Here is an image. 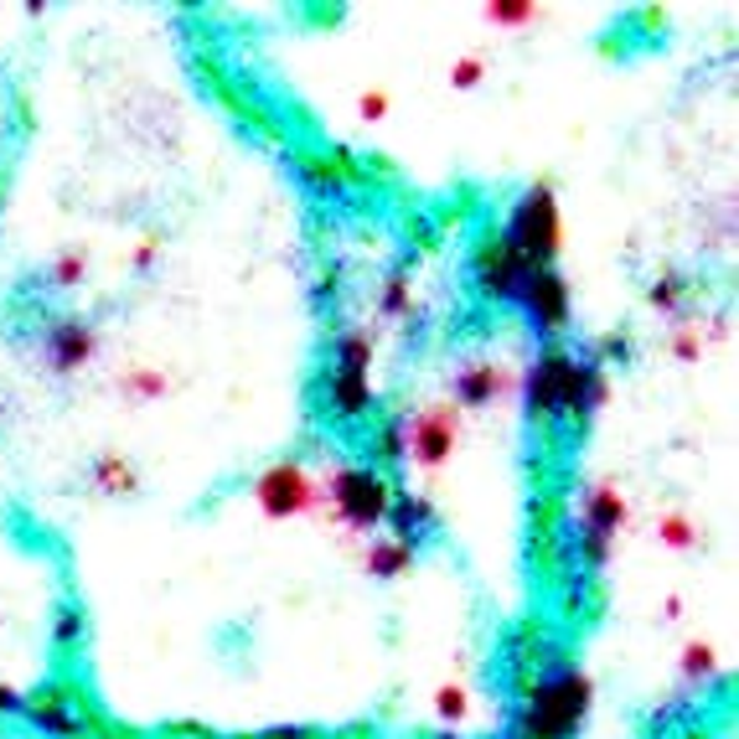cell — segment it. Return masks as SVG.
Segmentation results:
<instances>
[{
  "label": "cell",
  "mask_w": 739,
  "mask_h": 739,
  "mask_svg": "<svg viewBox=\"0 0 739 739\" xmlns=\"http://www.w3.org/2000/svg\"><path fill=\"white\" fill-rule=\"evenodd\" d=\"M605 399V372L589 357H574L564 347L537 352V362L522 378V403L537 430H585L589 414Z\"/></svg>",
  "instance_id": "obj_1"
},
{
  "label": "cell",
  "mask_w": 739,
  "mask_h": 739,
  "mask_svg": "<svg viewBox=\"0 0 739 739\" xmlns=\"http://www.w3.org/2000/svg\"><path fill=\"white\" fill-rule=\"evenodd\" d=\"M589 677L574 667L569 656H558L554 667H543L518 688V704H512V729L507 739H579L589 719Z\"/></svg>",
  "instance_id": "obj_2"
},
{
  "label": "cell",
  "mask_w": 739,
  "mask_h": 739,
  "mask_svg": "<svg viewBox=\"0 0 739 739\" xmlns=\"http://www.w3.org/2000/svg\"><path fill=\"white\" fill-rule=\"evenodd\" d=\"M320 409L336 424H368L372 420V341L357 326H341L332 336V352L320 368Z\"/></svg>",
  "instance_id": "obj_3"
},
{
  "label": "cell",
  "mask_w": 739,
  "mask_h": 739,
  "mask_svg": "<svg viewBox=\"0 0 739 739\" xmlns=\"http://www.w3.org/2000/svg\"><path fill=\"white\" fill-rule=\"evenodd\" d=\"M502 238L518 249V259L528 269H554L558 259V243H564V228H558V202L554 192L537 182L528 186L518 202H512V213H507V228Z\"/></svg>",
  "instance_id": "obj_4"
},
{
  "label": "cell",
  "mask_w": 739,
  "mask_h": 739,
  "mask_svg": "<svg viewBox=\"0 0 739 739\" xmlns=\"http://www.w3.org/2000/svg\"><path fill=\"white\" fill-rule=\"evenodd\" d=\"M21 719L32 724L42 739H94L104 729L94 719V708H88L84 688L67 683V677H52L42 688L21 693Z\"/></svg>",
  "instance_id": "obj_5"
},
{
  "label": "cell",
  "mask_w": 739,
  "mask_h": 739,
  "mask_svg": "<svg viewBox=\"0 0 739 739\" xmlns=\"http://www.w3.org/2000/svg\"><path fill=\"white\" fill-rule=\"evenodd\" d=\"M393 481H388L378 466H341L332 476V507L336 518L357 528V533H372L388 522V507H393Z\"/></svg>",
  "instance_id": "obj_6"
},
{
  "label": "cell",
  "mask_w": 739,
  "mask_h": 739,
  "mask_svg": "<svg viewBox=\"0 0 739 739\" xmlns=\"http://www.w3.org/2000/svg\"><path fill=\"white\" fill-rule=\"evenodd\" d=\"M626 522V497L616 487H589L585 491V507H579V522L569 533V548H574V564L585 574L605 569V558L616 548V533Z\"/></svg>",
  "instance_id": "obj_7"
},
{
  "label": "cell",
  "mask_w": 739,
  "mask_h": 739,
  "mask_svg": "<svg viewBox=\"0 0 739 739\" xmlns=\"http://www.w3.org/2000/svg\"><path fill=\"white\" fill-rule=\"evenodd\" d=\"M522 274H528V264H522L518 249L502 238V228H487V233L476 238V249H470V290H476V301L512 305Z\"/></svg>",
  "instance_id": "obj_8"
},
{
  "label": "cell",
  "mask_w": 739,
  "mask_h": 739,
  "mask_svg": "<svg viewBox=\"0 0 739 739\" xmlns=\"http://www.w3.org/2000/svg\"><path fill=\"white\" fill-rule=\"evenodd\" d=\"M99 352V326L84 316H42V332H36V357L47 362L52 378H73V372H84Z\"/></svg>",
  "instance_id": "obj_9"
},
{
  "label": "cell",
  "mask_w": 739,
  "mask_h": 739,
  "mask_svg": "<svg viewBox=\"0 0 739 739\" xmlns=\"http://www.w3.org/2000/svg\"><path fill=\"white\" fill-rule=\"evenodd\" d=\"M512 305H518L522 316L533 320L548 341H558V336L574 326V301H569V285H564L558 269H528Z\"/></svg>",
  "instance_id": "obj_10"
},
{
  "label": "cell",
  "mask_w": 739,
  "mask_h": 739,
  "mask_svg": "<svg viewBox=\"0 0 739 739\" xmlns=\"http://www.w3.org/2000/svg\"><path fill=\"white\" fill-rule=\"evenodd\" d=\"M253 502L264 507L269 518H301L316 507V481L301 460H274V466L259 470L253 481Z\"/></svg>",
  "instance_id": "obj_11"
},
{
  "label": "cell",
  "mask_w": 739,
  "mask_h": 739,
  "mask_svg": "<svg viewBox=\"0 0 739 739\" xmlns=\"http://www.w3.org/2000/svg\"><path fill=\"white\" fill-rule=\"evenodd\" d=\"M290 166H295V176H301L305 192L320 197V202L352 197L357 186L368 182L362 166H357L347 151H295V155H290Z\"/></svg>",
  "instance_id": "obj_12"
},
{
  "label": "cell",
  "mask_w": 739,
  "mask_h": 739,
  "mask_svg": "<svg viewBox=\"0 0 739 739\" xmlns=\"http://www.w3.org/2000/svg\"><path fill=\"white\" fill-rule=\"evenodd\" d=\"M460 439V420H455V403H435L414 420H403V450L414 455L420 466H445L455 455Z\"/></svg>",
  "instance_id": "obj_13"
},
{
  "label": "cell",
  "mask_w": 739,
  "mask_h": 739,
  "mask_svg": "<svg viewBox=\"0 0 739 739\" xmlns=\"http://www.w3.org/2000/svg\"><path fill=\"white\" fill-rule=\"evenodd\" d=\"M558 646H554V637H548V626H537V621H522L512 637H507V646H502V672H507V688L518 693V688H528L537 672L543 667H554L558 662Z\"/></svg>",
  "instance_id": "obj_14"
},
{
  "label": "cell",
  "mask_w": 739,
  "mask_h": 739,
  "mask_svg": "<svg viewBox=\"0 0 739 739\" xmlns=\"http://www.w3.org/2000/svg\"><path fill=\"white\" fill-rule=\"evenodd\" d=\"M388 522H393V537H399L403 548H424V543L439 533L435 507L424 502V497H414V491H399V497H393Z\"/></svg>",
  "instance_id": "obj_15"
},
{
  "label": "cell",
  "mask_w": 739,
  "mask_h": 739,
  "mask_svg": "<svg viewBox=\"0 0 739 739\" xmlns=\"http://www.w3.org/2000/svg\"><path fill=\"white\" fill-rule=\"evenodd\" d=\"M497 393H502V368L497 362H466L455 372V399L466 409H487Z\"/></svg>",
  "instance_id": "obj_16"
},
{
  "label": "cell",
  "mask_w": 739,
  "mask_h": 739,
  "mask_svg": "<svg viewBox=\"0 0 739 739\" xmlns=\"http://www.w3.org/2000/svg\"><path fill=\"white\" fill-rule=\"evenodd\" d=\"M88 481L104 491V497H134L140 491V476H134V466L124 460V455H99L94 466H88Z\"/></svg>",
  "instance_id": "obj_17"
},
{
  "label": "cell",
  "mask_w": 739,
  "mask_h": 739,
  "mask_svg": "<svg viewBox=\"0 0 739 739\" xmlns=\"http://www.w3.org/2000/svg\"><path fill=\"white\" fill-rule=\"evenodd\" d=\"M84 641H88V616H84V605L63 600V605H57V616H52V646H57L63 656H73V652H84Z\"/></svg>",
  "instance_id": "obj_18"
},
{
  "label": "cell",
  "mask_w": 739,
  "mask_h": 739,
  "mask_svg": "<svg viewBox=\"0 0 739 739\" xmlns=\"http://www.w3.org/2000/svg\"><path fill=\"white\" fill-rule=\"evenodd\" d=\"M414 569V548H403L399 537H372L368 548V574L378 579H399V574Z\"/></svg>",
  "instance_id": "obj_19"
},
{
  "label": "cell",
  "mask_w": 739,
  "mask_h": 739,
  "mask_svg": "<svg viewBox=\"0 0 739 739\" xmlns=\"http://www.w3.org/2000/svg\"><path fill=\"white\" fill-rule=\"evenodd\" d=\"M84 274H88V253L84 249H67V253H57V259H52L47 285H42V290H52V295H67V290L84 285Z\"/></svg>",
  "instance_id": "obj_20"
},
{
  "label": "cell",
  "mask_w": 739,
  "mask_h": 739,
  "mask_svg": "<svg viewBox=\"0 0 739 739\" xmlns=\"http://www.w3.org/2000/svg\"><path fill=\"white\" fill-rule=\"evenodd\" d=\"M372 460H378V470L409 460V450H403V420H399V414L378 424V435H372Z\"/></svg>",
  "instance_id": "obj_21"
},
{
  "label": "cell",
  "mask_w": 739,
  "mask_h": 739,
  "mask_svg": "<svg viewBox=\"0 0 739 739\" xmlns=\"http://www.w3.org/2000/svg\"><path fill=\"white\" fill-rule=\"evenodd\" d=\"M631 357H637V341L626 332H610L595 341V357H589V362H595V368H631Z\"/></svg>",
  "instance_id": "obj_22"
},
{
  "label": "cell",
  "mask_w": 739,
  "mask_h": 739,
  "mask_svg": "<svg viewBox=\"0 0 739 739\" xmlns=\"http://www.w3.org/2000/svg\"><path fill=\"white\" fill-rule=\"evenodd\" d=\"M693 285L683 280V274H656V285H652V305L656 311H667V316H677L683 305H688Z\"/></svg>",
  "instance_id": "obj_23"
},
{
  "label": "cell",
  "mask_w": 739,
  "mask_h": 739,
  "mask_svg": "<svg viewBox=\"0 0 739 739\" xmlns=\"http://www.w3.org/2000/svg\"><path fill=\"white\" fill-rule=\"evenodd\" d=\"M383 311L388 316H409L414 311V301H409V269H393L383 280Z\"/></svg>",
  "instance_id": "obj_24"
},
{
  "label": "cell",
  "mask_w": 739,
  "mask_h": 739,
  "mask_svg": "<svg viewBox=\"0 0 739 739\" xmlns=\"http://www.w3.org/2000/svg\"><path fill=\"white\" fill-rule=\"evenodd\" d=\"M119 388L134 393V399H155V393H166V378H161V372H124Z\"/></svg>",
  "instance_id": "obj_25"
},
{
  "label": "cell",
  "mask_w": 739,
  "mask_h": 739,
  "mask_svg": "<svg viewBox=\"0 0 739 739\" xmlns=\"http://www.w3.org/2000/svg\"><path fill=\"white\" fill-rule=\"evenodd\" d=\"M537 6H487V21H497V26H522V21H533Z\"/></svg>",
  "instance_id": "obj_26"
},
{
  "label": "cell",
  "mask_w": 739,
  "mask_h": 739,
  "mask_svg": "<svg viewBox=\"0 0 739 739\" xmlns=\"http://www.w3.org/2000/svg\"><path fill=\"white\" fill-rule=\"evenodd\" d=\"M450 84L455 88H476V84H481V57H460V63L450 67Z\"/></svg>",
  "instance_id": "obj_27"
},
{
  "label": "cell",
  "mask_w": 739,
  "mask_h": 739,
  "mask_svg": "<svg viewBox=\"0 0 739 739\" xmlns=\"http://www.w3.org/2000/svg\"><path fill=\"white\" fill-rule=\"evenodd\" d=\"M662 543H672V548H688V543H693L688 518H662Z\"/></svg>",
  "instance_id": "obj_28"
},
{
  "label": "cell",
  "mask_w": 739,
  "mask_h": 739,
  "mask_svg": "<svg viewBox=\"0 0 739 739\" xmlns=\"http://www.w3.org/2000/svg\"><path fill=\"white\" fill-rule=\"evenodd\" d=\"M439 714H445V719H460V714H466V693H460V688H439Z\"/></svg>",
  "instance_id": "obj_29"
},
{
  "label": "cell",
  "mask_w": 739,
  "mask_h": 739,
  "mask_svg": "<svg viewBox=\"0 0 739 739\" xmlns=\"http://www.w3.org/2000/svg\"><path fill=\"white\" fill-rule=\"evenodd\" d=\"M683 667H688V677H708V672H714V652H708V646H693Z\"/></svg>",
  "instance_id": "obj_30"
},
{
  "label": "cell",
  "mask_w": 739,
  "mask_h": 739,
  "mask_svg": "<svg viewBox=\"0 0 739 739\" xmlns=\"http://www.w3.org/2000/svg\"><path fill=\"white\" fill-rule=\"evenodd\" d=\"M388 115V94H362V119H383Z\"/></svg>",
  "instance_id": "obj_31"
},
{
  "label": "cell",
  "mask_w": 739,
  "mask_h": 739,
  "mask_svg": "<svg viewBox=\"0 0 739 739\" xmlns=\"http://www.w3.org/2000/svg\"><path fill=\"white\" fill-rule=\"evenodd\" d=\"M259 739H320L316 729H264Z\"/></svg>",
  "instance_id": "obj_32"
},
{
  "label": "cell",
  "mask_w": 739,
  "mask_h": 739,
  "mask_svg": "<svg viewBox=\"0 0 739 739\" xmlns=\"http://www.w3.org/2000/svg\"><path fill=\"white\" fill-rule=\"evenodd\" d=\"M0 714H21V693L0 683Z\"/></svg>",
  "instance_id": "obj_33"
},
{
  "label": "cell",
  "mask_w": 739,
  "mask_h": 739,
  "mask_svg": "<svg viewBox=\"0 0 739 739\" xmlns=\"http://www.w3.org/2000/svg\"><path fill=\"white\" fill-rule=\"evenodd\" d=\"M672 347H677V357H698V336H693V332H677V341H672Z\"/></svg>",
  "instance_id": "obj_34"
},
{
  "label": "cell",
  "mask_w": 739,
  "mask_h": 739,
  "mask_svg": "<svg viewBox=\"0 0 739 739\" xmlns=\"http://www.w3.org/2000/svg\"><path fill=\"white\" fill-rule=\"evenodd\" d=\"M316 301H336V280H332V274H326V280L316 285Z\"/></svg>",
  "instance_id": "obj_35"
},
{
  "label": "cell",
  "mask_w": 739,
  "mask_h": 739,
  "mask_svg": "<svg viewBox=\"0 0 739 739\" xmlns=\"http://www.w3.org/2000/svg\"><path fill=\"white\" fill-rule=\"evenodd\" d=\"M430 739H460V735H430Z\"/></svg>",
  "instance_id": "obj_36"
},
{
  "label": "cell",
  "mask_w": 739,
  "mask_h": 739,
  "mask_svg": "<svg viewBox=\"0 0 739 739\" xmlns=\"http://www.w3.org/2000/svg\"><path fill=\"white\" fill-rule=\"evenodd\" d=\"M502 739H507V735H502Z\"/></svg>",
  "instance_id": "obj_37"
}]
</instances>
